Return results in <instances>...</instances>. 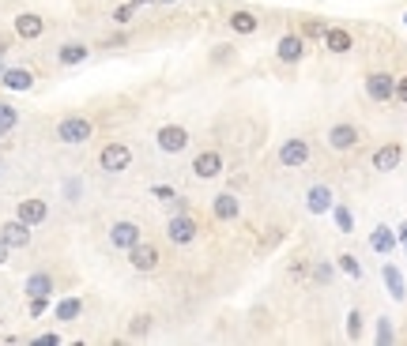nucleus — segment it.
Masks as SVG:
<instances>
[{
  "mask_svg": "<svg viewBox=\"0 0 407 346\" xmlns=\"http://www.w3.org/2000/svg\"><path fill=\"white\" fill-rule=\"evenodd\" d=\"M381 278H385L388 297H392V301H407V283H404L400 267H396V264H385V267H381Z\"/></svg>",
  "mask_w": 407,
  "mask_h": 346,
  "instance_id": "obj_21",
  "label": "nucleus"
},
{
  "mask_svg": "<svg viewBox=\"0 0 407 346\" xmlns=\"http://www.w3.org/2000/svg\"><path fill=\"white\" fill-rule=\"evenodd\" d=\"M313 278H317L321 286H328L332 278H336V264H317V267H313Z\"/></svg>",
  "mask_w": 407,
  "mask_h": 346,
  "instance_id": "obj_32",
  "label": "nucleus"
},
{
  "mask_svg": "<svg viewBox=\"0 0 407 346\" xmlns=\"http://www.w3.org/2000/svg\"><path fill=\"white\" fill-rule=\"evenodd\" d=\"M155 196H159V200H166V203H170L174 200V196H178V192H174V189H166V184H155V189H151Z\"/></svg>",
  "mask_w": 407,
  "mask_h": 346,
  "instance_id": "obj_37",
  "label": "nucleus"
},
{
  "mask_svg": "<svg viewBox=\"0 0 407 346\" xmlns=\"http://www.w3.org/2000/svg\"><path fill=\"white\" fill-rule=\"evenodd\" d=\"M396 102L407 106V76H396Z\"/></svg>",
  "mask_w": 407,
  "mask_h": 346,
  "instance_id": "obj_36",
  "label": "nucleus"
},
{
  "mask_svg": "<svg viewBox=\"0 0 407 346\" xmlns=\"http://www.w3.org/2000/svg\"><path fill=\"white\" fill-rule=\"evenodd\" d=\"M34 343H38V346H57V343H61V335H38Z\"/></svg>",
  "mask_w": 407,
  "mask_h": 346,
  "instance_id": "obj_39",
  "label": "nucleus"
},
{
  "mask_svg": "<svg viewBox=\"0 0 407 346\" xmlns=\"http://www.w3.org/2000/svg\"><path fill=\"white\" fill-rule=\"evenodd\" d=\"M95 136V125H91V117H79V113H68L57 120V139L68 147H79L87 143V139Z\"/></svg>",
  "mask_w": 407,
  "mask_h": 346,
  "instance_id": "obj_1",
  "label": "nucleus"
},
{
  "mask_svg": "<svg viewBox=\"0 0 407 346\" xmlns=\"http://www.w3.org/2000/svg\"><path fill=\"white\" fill-rule=\"evenodd\" d=\"M15 125H20V109L8 106V102H0V136H8Z\"/></svg>",
  "mask_w": 407,
  "mask_h": 346,
  "instance_id": "obj_27",
  "label": "nucleus"
},
{
  "mask_svg": "<svg viewBox=\"0 0 407 346\" xmlns=\"http://www.w3.org/2000/svg\"><path fill=\"white\" fill-rule=\"evenodd\" d=\"M0 83L8 91H31L34 87V72L31 68H4L0 72Z\"/></svg>",
  "mask_w": 407,
  "mask_h": 346,
  "instance_id": "obj_22",
  "label": "nucleus"
},
{
  "mask_svg": "<svg viewBox=\"0 0 407 346\" xmlns=\"http://www.w3.org/2000/svg\"><path fill=\"white\" fill-rule=\"evenodd\" d=\"M140 4H151V0H132V8H140Z\"/></svg>",
  "mask_w": 407,
  "mask_h": 346,
  "instance_id": "obj_42",
  "label": "nucleus"
},
{
  "mask_svg": "<svg viewBox=\"0 0 407 346\" xmlns=\"http://www.w3.org/2000/svg\"><path fill=\"white\" fill-rule=\"evenodd\" d=\"M166 237H170L174 245H192V241L200 237V222L192 219L189 211H178V214H170V222H166Z\"/></svg>",
  "mask_w": 407,
  "mask_h": 346,
  "instance_id": "obj_2",
  "label": "nucleus"
},
{
  "mask_svg": "<svg viewBox=\"0 0 407 346\" xmlns=\"http://www.w3.org/2000/svg\"><path fill=\"white\" fill-rule=\"evenodd\" d=\"M23 290H26V297H49L53 294V275L49 271H34V275H26Z\"/></svg>",
  "mask_w": 407,
  "mask_h": 346,
  "instance_id": "obj_24",
  "label": "nucleus"
},
{
  "mask_svg": "<svg viewBox=\"0 0 407 346\" xmlns=\"http://www.w3.org/2000/svg\"><path fill=\"white\" fill-rule=\"evenodd\" d=\"M166 4H170V0H166Z\"/></svg>",
  "mask_w": 407,
  "mask_h": 346,
  "instance_id": "obj_44",
  "label": "nucleus"
},
{
  "mask_svg": "<svg viewBox=\"0 0 407 346\" xmlns=\"http://www.w3.org/2000/svg\"><path fill=\"white\" fill-rule=\"evenodd\" d=\"M147 331H151V316H147V313L132 316V327H128V335H132V339H140V335H147Z\"/></svg>",
  "mask_w": 407,
  "mask_h": 346,
  "instance_id": "obj_31",
  "label": "nucleus"
},
{
  "mask_svg": "<svg viewBox=\"0 0 407 346\" xmlns=\"http://www.w3.org/2000/svg\"><path fill=\"white\" fill-rule=\"evenodd\" d=\"M132 12H136V8L132 4H121V8H117V12H114V23H132Z\"/></svg>",
  "mask_w": 407,
  "mask_h": 346,
  "instance_id": "obj_34",
  "label": "nucleus"
},
{
  "mask_svg": "<svg viewBox=\"0 0 407 346\" xmlns=\"http://www.w3.org/2000/svg\"><path fill=\"white\" fill-rule=\"evenodd\" d=\"M369 249H374L377 256H392V252L400 249V241H396V230H392V226H374V233H369Z\"/></svg>",
  "mask_w": 407,
  "mask_h": 346,
  "instance_id": "obj_19",
  "label": "nucleus"
},
{
  "mask_svg": "<svg viewBox=\"0 0 407 346\" xmlns=\"http://www.w3.org/2000/svg\"><path fill=\"white\" fill-rule=\"evenodd\" d=\"M8 252H12V249H8L4 241H0V264H8Z\"/></svg>",
  "mask_w": 407,
  "mask_h": 346,
  "instance_id": "obj_40",
  "label": "nucleus"
},
{
  "mask_svg": "<svg viewBox=\"0 0 407 346\" xmlns=\"http://www.w3.org/2000/svg\"><path fill=\"white\" fill-rule=\"evenodd\" d=\"M396 241H400V249L407 252V222H400V226H396Z\"/></svg>",
  "mask_w": 407,
  "mask_h": 346,
  "instance_id": "obj_38",
  "label": "nucleus"
},
{
  "mask_svg": "<svg viewBox=\"0 0 407 346\" xmlns=\"http://www.w3.org/2000/svg\"><path fill=\"white\" fill-rule=\"evenodd\" d=\"M366 98L377 102V106L392 102L396 98V76H392V72H369V76H366Z\"/></svg>",
  "mask_w": 407,
  "mask_h": 346,
  "instance_id": "obj_5",
  "label": "nucleus"
},
{
  "mask_svg": "<svg viewBox=\"0 0 407 346\" xmlns=\"http://www.w3.org/2000/svg\"><path fill=\"white\" fill-rule=\"evenodd\" d=\"M305 162H309V139L294 136L279 147V166H286V170H298V166H305Z\"/></svg>",
  "mask_w": 407,
  "mask_h": 346,
  "instance_id": "obj_9",
  "label": "nucleus"
},
{
  "mask_svg": "<svg viewBox=\"0 0 407 346\" xmlns=\"http://www.w3.org/2000/svg\"><path fill=\"white\" fill-rule=\"evenodd\" d=\"M226 26H230V34H242V38H249V34L261 31V19H256L249 8H234V12H230V19H226Z\"/></svg>",
  "mask_w": 407,
  "mask_h": 346,
  "instance_id": "obj_18",
  "label": "nucleus"
},
{
  "mask_svg": "<svg viewBox=\"0 0 407 346\" xmlns=\"http://www.w3.org/2000/svg\"><path fill=\"white\" fill-rule=\"evenodd\" d=\"M332 203H336V196H332L328 184H309V192H305V211L309 214H328Z\"/></svg>",
  "mask_w": 407,
  "mask_h": 346,
  "instance_id": "obj_16",
  "label": "nucleus"
},
{
  "mask_svg": "<svg viewBox=\"0 0 407 346\" xmlns=\"http://www.w3.org/2000/svg\"><path fill=\"white\" fill-rule=\"evenodd\" d=\"M275 57H279L283 64H298L302 57H305V38L298 31L294 34H283L279 42H275Z\"/></svg>",
  "mask_w": 407,
  "mask_h": 346,
  "instance_id": "obj_12",
  "label": "nucleus"
},
{
  "mask_svg": "<svg viewBox=\"0 0 407 346\" xmlns=\"http://www.w3.org/2000/svg\"><path fill=\"white\" fill-rule=\"evenodd\" d=\"M369 162H374L377 173H392L396 166L404 162V147H400V143H381V147L374 151V158H369Z\"/></svg>",
  "mask_w": 407,
  "mask_h": 346,
  "instance_id": "obj_13",
  "label": "nucleus"
},
{
  "mask_svg": "<svg viewBox=\"0 0 407 346\" xmlns=\"http://www.w3.org/2000/svg\"><path fill=\"white\" fill-rule=\"evenodd\" d=\"M79 313H83V301H79V297H64V301L57 305V320H76Z\"/></svg>",
  "mask_w": 407,
  "mask_h": 346,
  "instance_id": "obj_28",
  "label": "nucleus"
},
{
  "mask_svg": "<svg viewBox=\"0 0 407 346\" xmlns=\"http://www.w3.org/2000/svg\"><path fill=\"white\" fill-rule=\"evenodd\" d=\"M325 49L336 53V57H344V53L355 49V38H351L347 26H328V31H325Z\"/></svg>",
  "mask_w": 407,
  "mask_h": 346,
  "instance_id": "obj_20",
  "label": "nucleus"
},
{
  "mask_svg": "<svg viewBox=\"0 0 407 346\" xmlns=\"http://www.w3.org/2000/svg\"><path fill=\"white\" fill-rule=\"evenodd\" d=\"M8 53V34H0V57Z\"/></svg>",
  "mask_w": 407,
  "mask_h": 346,
  "instance_id": "obj_41",
  "label": "nucleus"
},
{
  "mask_svg": "<svg viewBox=\"0 0 407 346\" xmlns=\"http://www.w3.org/2000/svg\"><path fill=\"white\" fill-rule=\"evenodd\" d=\"M155 143H159L162 155H181L185 147H189V128H181V125H162L159 132H155Z\"/></svg>",
  "mask_w": 407,
  "mask_h": 346,
  "instance_id": "obj_6",
  "label": "nucleus"
},
{
  "mask_svg": "<svg viewBox=\"0 0 407 346\" xmlns=\"http://www.w3.org/2000/svg\"><path fill=\"white\" fill-rule=\"evenodd\" d=\"M332 219H336V230H339V233H351V230H355V214H351L347 203H332Z\"/></svg>",
  "mask_w": 407,
  "mask_h": 346,
  "instance_id": "obj_25",
  "label": "nucleus"
},
{
  "mask_svg": "<svg viewBox=\"0 0 407 346\" xmlns=\"http://www.w3.org/2000/svg\"><path fill=\"white\" fill-rule=\"evenodd\" d=\"M136 241H144V237H140V226H136L132 219H121V222H114V226H109V245H114V249L128 252Z\"/></svg>",
  "mask_w": 407,
  "mask_h": 346,
  "instance_id": "obj_10",
  "label": "nucleus"
},
{
  "mask_svg": "<svg viewBox=\"0 0 407 346\" xmlns=\"http://www.w3.org/2000/svg\"><path fill=\"white\" fill-rule=\"evenodd\" d=\"M128 264H132V271H140V275H151V271L159 267V249H155L151 241H136V245L128 249Z\"/></svg>",
  "mask_w": 407,
  "mask_h": 346,
  "instance_id": "obj_7",
  "label": "nucleus"
},
{
  "mask_svg": "<svg viewBox=\"0 0 407 346\" xmlns=\"http://www.w3.org/2000/svg\"><path fill=\"white\" fill-rule=\"evenodd\" d=\"M358 139H362V132H358V125H351V120H339V125H332V128H328L325 143H328V151L344 155V151H355V147H358Z\"/></svg>",
  "mask_w": 407,
  "mask_h": 346,
  "instance_id": "obj_3",
  "label": "nucleus"
},
{
  "mask_svg": "<svg viewBox=\"0 0 407 346\" xmlns=\"http://www.w3.org/2000/svg\"><path fill=\"white\" fill-rule=\"evenodd\" d=\"M211 214H215L219 222H234L238 214H242V200H238L234 192H219L215 200H211Z\"/></svg>",
  "mask_w": 407,
  "mask_h": 346,
  "instance_id": "obj_17",
  "label": "nucleus"
},
{
  "mask_svg": "<svg viewBox=\"0 0 407 346\" xmlns=\"http://www.w3.org/2000/svg\"><path fill=\"white\" fill-rule=\"evenodd\" d=\"M15 34H20L23 42H38L45 34V19L38 12H20L15 15Z\"/></svg>",
  "mask_w": 407,
  "mask_h": 346,
  "instance_id": "obj_14",
  "label": "nucleus"
},
{
  "mask_svg": "<svg viewBox=\"0 0 407 346\" xmlns=\"http://www.w3.org/2000/svg\"><path fill=\"white\" fill-rule=\"evenodd\" d=\"M98 166L106 173H125L128 166H132V147L128 143H106L98 151Z\"/></svg>",
  "mask_w": 407,
  "mask_h": 346,
  "instance_id": "obj_4",
  "label": "nucleus"
},
{
  "mask_svg": "<svg viewBox=\"0 0 407 346\" xmlns=\"http://www.w3.org/2000/svg\"><path fill=\"white\" fill-rule=\"evenodd\" d=\"M325 31H328V23H321V19H305L302 23V38H325Z\"/></svg>",
  "mask_w": 407,
  "mask_h": 346,
  "instance_id": "obj_30",
  "label": "nucleus"
},
{
  "mask_svg": "<svg viewBox=\"0 0 407 346\" xmlns=\"http://www.w3.org/2000/svg\"><path fill=\"white\" fill-rule=\"evenodd\" d=\"M49 308V297H31V316H42Z\"/></svg>",
  "mask_w": 407,
  "mask_h": 346,
  "instance_id": "obj_35",
  "label": "nucleus"
},
{
  "mask_svg": "<svg viewBox=\"0 0 407 346\" xmlns=\"http://www.w3.org/2000/svg\"><path fill=\"white\" fill-rule=\"evenodd\" d=\"M0 241H4L8 249H26L31 245V226L20 219H8L4 226H0Z\"/></svg>",
  "mask_w": 407,
  "mask_h": 346,
  "instance_id": "obj_15",
  "label": "nucleus"
},
{
  "mask_svg": "<svg viewBox=\"0 0 407 346\" xmlns=\"http://www.w3.org/2000/svg\"><path fill=\"white\" fill-rule=\"evenodd\" d=\"M91 57V49L83 42H64L57 49V64H64V68H76V64H83Z\"/></svg>",
  "mask_w": 407,
  "mask_h": 346,
  "instance_id": "obj_23",
  "label": "nucleus"
},
{
  "mask_svg": "<svg viewBox=\"0 0 407 346\" xmlns=\"http://www.w3.org/2000/svg\"><path fill=\"white\" fill-rule=\"evenodd\" d=\"M347 335H351V339L362 335V313H358V308H351V313H347Z\"/></svg>",
  "mask_w": 407,
  "mask_h": 346,
  "instance_id": "obj_33",
  "label": "nucleus"
},
{
  "mask_svg": "<svg viewBox=\"0 0 407 346\" xmlns=\"http://www.w3.org/2000/svg\"><path fill=\"white\" fill-rule=\"evenodd\" d=\"M404 23H407V12H404Z\"/></svg>",
  "mask_w": 407,
  "mask_h": 346,
  "instance_id": "obj_43",
  "label": "nucleus"
},
{
  "mask_svg": "<svg viewBox=\"0 0 407 346\" xmlns=\"http://www.w3.org/2000/svg\"><path fill=\"white\" fill-rule=\"evenodd\" d=\"M0 324H4V320H0Z\"/></svg>",
  "mask_w": 407,
  "mask_h": 346,
  "instance_id": "obj_45",
  "label": "nucleus"
},
{
  "mask_svg": "<svg viewBox=\"0 0 407 346\" xmlns=\"http://www.w3.org/2000/svg\"><path fill=\"white\" fill-rule=\"evenodd\" d=\"M189 170H192V177H200V181H215V177L226 170V162H223L219 151H200L197 158H192Z\"/></svg>",
  "mask_w": 407,
  "mask_h": 346,
  "instance_id": "obj_8",
  "label": "nucleus"
},
{
  "mask_svg": "<svg viewBox=\"0 0 407 346\" xmlns=\"http://www.w3.org/2000/svg\"><path fill=\"white\" fill-rule=\"evenodd\" d=\"M374 339L377 343H396V327H392V320H388V316H381V320H377V331H374Z\"/></svg>",
  "mask_w": 407,
  "mask_h": 346,
  "instance_id": "obj_29",
  "label": "nucleus"
},
{
  "mask_svg": "<svg viewBox=\"0 0 407 346\" xmlns=\"http://www.w3.org/2000/svg\"><path fill=\"white\" fill-rule=\"evenodd\" d=\"M15 219H20V222H26V226H42V222L45 219H49V203H45V200H20V203H15Z\"/></svg>",
  "mask_w": 407,
  "mask_h": 346,
  "instance_id": "obj_11",
  "label": "nucleus"
},
{
  "mask_svg": "<svg viewBox=\"0 0 407 346\" xmlns=\"http://www.w3.org/2000/svg\"><path fill=\"white\" fill-rule=\"evenodd\" d=\"M336 267L344 271L347 278H355V283L362 278V264H358V256H351V252H339V256H336Z\"/></svg>",
  "mask_w": 407,
  "mask_h": 346,
  "instance_id": "obj_26",
  "label": "nucleus"
}]
</instances>
